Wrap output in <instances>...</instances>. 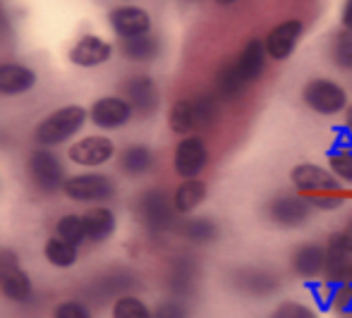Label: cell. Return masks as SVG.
Masks as SVG:
<instances>
[{"instance_id":"d590c367","label":"cell","mask_w":352,"mask_h":318,"mask_svg":"<svg viewBox=\"0 0 352 318\" xmlns=\"http://www.w3.org/2000/svg\"><path fill=\"white\" fill-rule=\"evenodd\" d=\"M56 318H91L87 306L77 304V302H65L56 309Z\"/></svg>"},{"instance_id":"7a4b0ae2","label":"cell","mask_w":352,"mask_h":318,"mask_svg":"<svg viewBox=\"0 0 352 318\" xmlns=\"http://www.w3.org/2000/svg\"><path fill=\"white\" fill-rule=\"evenodd\" d=\"M84 120H87V111L82 106H65L53 113V115H48L46 120L38 122L34 139L41 146H56V144L70 139L84 125Z\"/></svg>"},{"instance_id":"8992f818","label":"cell","mask_w":352,"mask_h":318,"mask_svg":"<svg viewBox=\"0 0 352 318\" xmlns=\"http://www.w3.org/2000/svg\"><path fill=\"white\" fill-rule=\"evenodd\" d=\"M206 161H209V151H206V144L201 137L190 134L185 137L175 148V158H173V166L175 172L185 180H197L201 170H204Z\"/></svg>"},{"instance_id":"e0dca14e","label":"cell","mask_w":352,"mask_h":318,"mask_svg":"<svg viewBox=\"0 0 352 318\" xmlns=\"http://www.w3.org/2000/svg\"><path fill=\"white\" fill-rule=\"evenodd\" d=\"M113 56V46L98 36H82L70 51V60L79 67H96Z\"/></svg>"},{"instance_id":"e575fe53","label":"cell","mask_w":352,"mask_h":318,"mask_svg":"<svg viewBox=\"0 0 352 318\" xmlns=\"http://www.w3.org/2000/svg\"><path fill=\"white\" fill-rule=\"evenodd\" d=\"M153 318H187V309L180 302H163V304L153 311Z\"/></svg>"},{"instance_id":"f1b7e54d","label":"cell","mask_w":352,"mask_h":318,"mask_svg":"<svg viewBox=\"0 0 352 318\" xmlns=\"http://www.w3.org/2000/svg\"><path fill=\"white\" fill-rule=\"evenodd\" d=\"M329 166L331 172H333L338 180L350 182L352 185V146L348 144H340L333 151L329 153Z\"/></svg>"},{"instance_id":"277c9868","label":"cell","mask_w":352,"mask_h":318,"mask_svg":"<svg viewBox=\"0 0 352 318\" xmlns=\"http://www.w3.org/2000/svg\"><path fill=\"white\" fill-rule=\"evenodd\" d=\"M290 180L295 190L305 196H319V194H338L340 180L326 168L316 166V163H300L292 168Z\"/></svg>"},{"instance_id":"8fae6325","label":"cell","mask_w":352,"mask_h":318,"mask_svg":"<svg viewBox=\"0 0 352 318\" xmlns=\"http://www.w3.org/2000/svg\"><path fill=\"white\" fill-rule=\"evenodd\" d=\"M132 106L120 96H106L98 98L91 106V122L101 129H116L122 127L132 117Z\"/></svg>"},{"instance_id":"7c38bea8","label":"cell","mask_w":352,"mask_h":318,"mask_svg":"<svg viewBox=\"0 0 352 318\" xmlns=\"http://www.w3.org/2000/svg\"><path fill=\"white\" fill-rule=\"evenodd\" d=\"M29 172H32L34 182H36L43 192H56L63 182L60 161H58L51 151H43V148L32 153V158H29Z\"/></svg>"},{"instance_id":"d6a6232c","label":"cell","mask_w":352,"mask_h":318,"mask_svg":"<svg viewBox=\"0 0 352 318\" xmlns=\"http://www.w3.org/2000/svg\"><path fill=\"white\" fill-rule=\"evenodd\" d=\"M271 318H316V314L309 306L300 304V302H285V304H280L278 309L274 311Z\"/></svg>"},{"instance_id":"836d02e7","label":"cell","mask_w":352,"mask_h":318,"mask_svg":"<svg viewBox=\"0 0 352 318\" xmlns=\"http://www.w3.org/2000/svg\"><path fill=\"white\" fill-rule=\"evenodd\" d=\"M311 201V206L321 208V211H336L343 206L345 198L340 194H319V196H307Z\"/></svg>"},{"instance_id":"8d00e7d4","label":"cell","mask_w":352,"mask_h":318,"mask_svg":"<svg viewBox=\"0 0 352 318\" xmlns=\"http://www.w3.org/2000/svg\"><path fill=\"white\" fill-rule=\"evenodd\" d=\"M329 247H336V249H343V251H348V254H352V220L348 223V227H345L343 232L331 237Z\"/></svg>"},{"instance_id":"83f0119b","label":"cell","mask_w":352,"mask_h":318,"mask_svg":"<svg viewBox=\"0 0 352 318\" xmlns=\"http://www.w3.org/2000/svg\"><path fill=\"white\" fill-rule=\"evenodd\" d=\"M46 258L58 268H70L77 261V247L65 240H48L46 242Z\"/></svg>"},{"instance_id":"3957f363","label":"cell","mask_w":352,"mask_h":318,"mask_svg":"<svg viewBox=\"0 0 352 318\" xmlns=\"http://www.w3.org/2000/svg\"><path fill=\"white\" fill-rule=\"evenodd\" d=\"M302 98L305 103L319 115H338L348 108V93L333 79L316 77L309 79L302 89Z\"/></svg>"},{"instance_id":"f35d334b","label":"cell","mask_w":352,"mask_h":318,"mask_svg":"<svg viewBox=\"0 0 352 318\" xmlns=\"http://www.w3.org/2000/svg\"><path fill=\"white\" fill-rule=\"evenodd\" d=\"M345 125H348V129H350V132H352V103H350L348 113H345Z\"/></svg>"},{"instance_id":"ac0fdd59","label":"cell","mask_w":352,"mask_h":318,"mask_svg":"<svg viewBox=\"0 0 352 318\" xmlns=\"http://www.w3.org/2000/svg\"><path fill=\"white\" fill-rule=\"evenodd\" d=\"M34 84H36V74L29 67L12 63L0 65V93L3 96H17V93L29 91Z\"/></svg>"},{"instance_id":"4fadbf2b","label":"cell","mask_w":352,"mask_h":318,"mask_svg":"<svg viewBox=\"0 0 352 318\" xmlns=\"http://www.w3.org/2000/svg\"><path fill=\"white\" fill-rule=\"evenodd\" d=\"M232 285L250 297H269L278 290V275L264 268H240L232 273Z\"/></svg>"},{"instance_id":"4316f807","label":"cell","mask_w":352,"mask_h":318,"mask_svg":"<svg viewBox=\"0 0 352 318\" xmlns=\"http://www.w3.org/2000/svg\"><path fill=\"white\" fill-rule=\"evenodd\" d=\"M153 166V153L146 146H130L122 156V170L127 175H144L151 170Z\"/></svg>"},{"instance_id":"30bf717a","label":"cell","mask_w":352,"mask_h":318,"mask_svg":"<svg viewBox=\"0 0 352 318\" xmlns=\"http://www.w3.org/2000/svg\"><path fill=\"white\" fill-rule=\"evenodd\" d=\"M113 192V182L106 175H77L65 182V194L74 201H103Z\"/></svg>"},{"instance_id":"f546056e","label":"cell","mask_w":352,"mask_h":318,"mask_svg":"<svg viewBox=\"0 0 352 318\" xmlns=\"http://www.w3.org/2000/svg\"><path fill=\"white\" fill-rule=\"evenodd\" d=\"M113 318H153V314L137 297H120L113 306Z\"/></svg>"},{"instance_id":"ba28073f","label":"cell","mask_w":352,"mask_h":318,"mask_svg":"<svg viewBox=\"0 0 352 318\" xmlns=\"http://www.w3.org/2000/svg\"><path fill=\"white\" fill-rule=\"evenodd\" d=\"M302 34H305V24L300 19H285V22L276 24L264 38V48L271 60H287L295 53Z\"/></svg>"},{"instance_id":"60d3db41","label":"cell","mask_w":352,"mask_h":318,"mask_svg":"<svg viewBox=\"0 0 352 318\" xmlns=\"http://www.w3.org/2000/svg\"><path fill=\"white\" fill-rule=\"evenodd\" d=\"M213 3H218V5H235V3H240V0H213Z\"/></svg>"},{"instance_id":"4dcf8cb0","label":"cell","mask_w":352,"mask_h":318,"mask_svg":"<svg viewBox=\"0 0 352 318\" xmlns=\"http://www.w3.org/2000/svg\"><path fill=\"white\" fill-rule=\"evenodd\" d=\"M58 237L70 245L77 247L79 242L87 237V227H84V218H77V216H65L58 220Z\"/></svg>"},{"instance_id":"7402d4cb","label":"cell","mask_w":352,"mask_h":318,"mask_svg":"<svg viewBox=\"0 0 352 318\" xmlns=\"http://www.w3.org/2000/svg\"><path fill=\"white\" fill-rule=\"evenodd\" d=\"M206 198V185L201 180H185L175 190L173 203H175L177 213H192L197 206H201Z\"/></svg>"},{"instance_id":"5bb4252c","label":"cell","mask_w":352,"mask_h":318,"mask_svg":"<svg viewBox=\"0 0 352 318\" xmlns=\"http://www.w3.org/2000/svg\"><path fill=\"white\" fill-rule=\"evenodd\" d=\"M111 24L118 36L122 38L144 36V34L151 32V17H148V12L142 8H135V5H125V8L113 10Z\"/></svg>"},{"instance_id":"1f68e13d","label":"cell","mask_w":352,"mask_h":318,"mask_svg":"<svg viewBox=\"0 0 352 318\" xmlns=\"http://www.w3.org/2000/svg\"><path fill=\"white\" fill-rule=\"evenodd\" d=\"M333 60L345 69H352V32L345 29L343 34H338L333 43Z\"/></svg>"},{"instance_id":"9a60e30c","label":"cell","mask_w":352,"mask_h":318,"mask_svg":"<svg viewBox=\"0 0 352 318\" xmlns=\"http://www.w3.org/2000/svg\"><path fill=\"white\" fill-rule=\"evenodd\" d=\"M125 101L132 106V111L137 115H151L158 108V89L156 82L146 74H140V77H132L130 82L125 84Z\"/></svg>"},{"instance_id":"5b68a950","label":"cell","mask_w":352,"mask_h":318,"mask_svg":"<svg viewBox=\"0 0 352 318\" xmlns=\"http://www.w3.org/2000/svg\"><path fill=\"white\" fill-rule=\"evenodd\" d=\"M140 216L148 230H168L175 220V203L163 190H148L140 196Z\"/></svg>"},{"instance_id":"ab89813d","label":"cell","mask_w":352,"mask_h":318,"mask_svg":"<svg viewBox=\"0 0 352 318\" xmlns=\"http://www.w3.org/2000/svg\"><path fill=\"white\" fill-rule=\"evenodd\" d=\"M0 27H8V17H5V10L0 5Z\"/></svg>"},{"instance_id":"6da1fadb","label":"cell","mask_w":352,"mask_h":318,"mask_svg":"<svg viewBox=\"0 0 352 318\" xmlns=\"http://www.w3.org/2000/svg\"><path fill=\"white\" fill-rule=\"evenodd\" d=\"M266 58H269V53L264 48V41H259V38L247 41L240 56L218 72V96L235 98L237 93H242L247 84L256 82L261 77L266 67Z\"/></svg>"},{"instance_id":"74e56055","label":"cell","mask_w":352,"mask_h":318,"mask_svg":"<svg viewBox=\"0 0 352 318\" xmlns=\"http://www.w3.org/2000/svg\"><path fill=\"white\" fill-rule=\"evenodd\" d=\"M343 27L352 32V0H345V8H343Z\"/></svg>"},{"instance_id":"cb8c5ba5","label":"cell","mask_w":352,"mask_h":318,"mask_svg":"<svg viewBox=\"0 0 352 318\" xmlns=\"http://www.w3.org/2000/svg\"><path fill=\"white\" fill-rule=\"evenodd\" d=\"M326 277L331 282H350L352 280V254L343 249L329 247V258H326Z\"/></svg>"},{"instance_id":"2e32d148","label":"cell","mask_w":352,"mask_h":318,"mask_svg":"<svg viewBox=\"0 0 352 318\" xmlns=\"http://www.w3.org/2000/svg\"><path fill=\"white\" fill-rule=\"evenodd\" d=\"M113 141L108 137H87L82 141L72 144L70 148V158L72 163L84 168H94V166H101V163L111 161L113 158Z\"/></svg>"},{"instance_id":"484cf974","label":"cell","mask_w":352,"mask_h":318,"mask_svg":"<svg viewBox=\"0 0 352 318\" xmlns=\"http://www.w3.org/2000/svg\"><path fill=\"white\" fill-rule=\"evenodd\" d=\"M180 232L185 240L195 242V245H206L218 237V225L211 218H190L180 225Z\"/></svg>"},{"instance_id":"ffe728a7","label":"cell","mask_w":352,"mask_h":318,"mask_svg":"<svg viewBox=\"0 0 352 318\" xmlns=\"http://www.w3.org/2000/svg\"><path fill=\"white\" fill-rule=\"evenodd\" d=\"M168 122H170V129L175 134H185L190 137V132H195L197 127H201L199 122V113H197L195 98H182V101H175L170 108V115H168Z\"/></svg>"},{"instance_id":"9c48e42d","label":"cell","mask_w":352,"mask_h":318,"mask_svg":"<svg viewBox=\"0 0 352 318\" xmlns=\"http://www.w3.org/2000/svg\"><path fill=\"white\" fill-rule=\"evenodd\" d=\"M0 290L14 302H27L32 297V282L27 273L17 266V256H12L10 251L0 254Z\"/></svg>"},{"instance_id":"603a6c76","label":"cell","mask_w":352,"mask_h":318,"mask_svg":"<svg viewBox=\"0 0 352 318\" xmlns=\"http://www.w3.org/2000/svg\"><path fill=\"white\" fill-rule=\"evenodd\" d=\"M158 51H161V46H158L156 36H151V34H144V36H135V38H122V53L135 63L153 60L158 56Z\"/></svg>"},{"instance_id":"d6986e66","label":"cell","mask_w":352,"mask_h":318,"mask_svg":"<svg viewBox=\"0 0 352 318\" xmlns=\"http://www.w3.org/2000/svg\"><path fill=\"white\" fill-rule=\"evenodd\" d=\"M326 258H329V249L319 245H302L292 256V268L297 275L302 277H314L319 273H324Z\"/></svg>"},{"instance_id":"52a82bcc","label":"cell","mask_w":352,"mask_h":318,"mask_svg":"<svg viewBox=\"0 0 352 318\" xmlns=\"http://www.w3.org/2000/svg\"><path fill=\"white\" fill-rule=\"evenodd\" d=\"M266 213H269V218L276 225L297 227L309 220L311 201L307 196H300V194H283V196H276L274 201L269 203Z\"/></svg>"},{"instance_id":"44dd1931","label":"cell","mask_w":352,"mask_h":318,"mask_svg":"<svg viewBox=\"0 0 352 318\" xmlns=\"http://www.w3.org/2000/svg\"><path fill=\"white\" fill-rule=\"evenodd\" d=\"M84 227H87L89 240L103 242L116 232V216L108 208H94L84 216Z\"/></svg>"},{"instance_id":"d4e9b609","label":"cell","mask_w":352,"mask_h":318,"mask_svg":"<svg viewBox=\"0 0 352 318\" xmlns=\"http://www.w3.org/2000/svg\"><path fill=\"white\" fill-rule=\"evenodd\" d=\"M197 280V263L192 258H177L170 268V287L177 295H190Z\"/></svg>"}]
</instances>
